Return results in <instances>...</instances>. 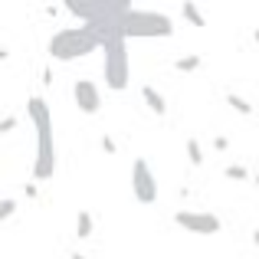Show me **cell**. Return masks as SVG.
Returning a JSON list of instances; mask_svg holds the SVG:
<instances>
[{
    "label": "cell",
    "instance_id": "7",
    "mask_svg": "<svg viewBox=\"0 0 259 259\" xmlns=\"http://www.w3.org/2000/svg\"><path fill=\"white\" fill-rule=\"evenodd\" d=\"M72 102L79 105V112L95 115V112L102 108V92H99V85H95L92 79H79V82L72 85Z\"/></svg>",
    "mask_w": 259,
    "mask_h": 259
},
{
    "label": "cell",
    "instance_id": "9",
    "mask_svg": "<svg viewBox=\"0 0 259 259\" xmlns=\"http://www.w3.org/2000/svg\"><path fill=\"white\" fill-rule=\"evenodd\" d=\"M181 13H184V20H187L190 26H197V30L207 26V20H203V13H200V7H197V4H181Z\"/></svg>",
    "mask_w": 259,
    "mask_h": 259
},
{
    "label": "cell",
    "instance_id": "4",
    "mask_svg": "<svg viewBox=\"0 0 259 259\" xmlns=\"http://www.w3.org/2000/svg\"><path fill=\"white\" fill-rule=\"evenodd\" d=\"M105 66H102V72H105V85L112 89V92H121V89H128V79H132V66H128V50H125V39H112V43H105Z\"/></svg>",
    "mask_w": 259,
    "mask_h": 259
},
{
    "label": "cell",
    "instance_id": "11",
    "mask_svg": "<svg viewBox=\"0 0 259 259\" xmlns=\"http://www.w3.org/2000/svg\"><path fill=\"white\" fill-rule=\"evenodd\" d=\"M184 151H187V158H190V164H194V167L203 164V148H200V141H197V138L184 141Z\"/></svg>",
    "mask_w": 259,
    "mask_h": 259
},
{
    "label": "cell",
    "instance_id": "6",
    "mask_svg": "<svg viewBox=\"0 0 259 259\" xmlns=\"http://www.w3.org/2000/svg\"><path fill=\"white\" fill-rule=\"evenodd\" d=\"M132 194L138 197V203L158 200V177H154L151 164L145 158H135V164H132Z\"/></svg>",
    "mask_w": 259,
    "mask_h": 259
},
{
    "label": "cell",
    "instance_id": "2",
    "mask_svg": "<svg viewBox=\"0 0 259 259\" xmlns=\"http://www.w3.org/2000/svg\"><path fill=\"white\" fill-rule=\"evenodd\" d=\"M53 59H82V56H92L95 50H105V36H102L95 26H69V30H59L50 36L46 43Z\"/></svg>",
    "mask_w": 259,
    "mask_h": 259
},
{
    "label": "cell",
    "instance_id": "15",
    "mask_svg": "<svg viewBox=\"0 0 259 259\" xmlns=\"http://www.w3.org/2000/svg\"><path fill=\"white\" fill-rule=\"evenodd\" d=\"M13 213H17V200H10V197H7V200H4V203H0V220H4V223H7V220H10V217H13Z\"/></svg>",
    "mask_w": 259,
    "mask_h": 259
},
{
    "label": "cell",
    "instance_id": "5",
    "mask_svg": "<svg viewBox=\"0 0 259 259\" xmlns=\"http://www.w3.org/2000/svg\"><path fill=\"white\" fill-rule=\"evenodd\" d=\"M174 223L187 233H197V236H213L223 230L220 217L217 213H207V210H177L174 213Z\"/></svg>",
    "mask_w": 259,
    "mask_h": 259
},
{
    "label": "cell",
    "instance_id": "8",
    "mask_svg": "<svg viewBox=\"0 0 259 259\" xmlns=\"http://www.w3.org/2000/svg\"><path fill=\"white\" fill-rule=\"evenodd\" d=\"M141 99H145V105L151 108V112L158 115V118H161V115L167 112V102L161 99V92H158V89H154V85H145V89H141Z\"/></svg>",
    "mask_w": 259,
    "mask_h": 259
},
{
    "label": "cell",
    "instance_id": "21",
    "mask_svg": "<svg viewBox=\"0 0 259 259\" xmlns=\"http://www.w3.org/2000/svg\"><path fill=\"white\" fill-rule=\"evenodd\" d=\"M253 36H256V43H259V30H256V33H253Z\"/></svg>",
    "mask_w": 259,
    "mask_h": 259
},
{
    "label": "cell",
    "instance_id": "3",
    "mask_svg": "<svg viewBox=\"0 0 259 259\" xmlns=\"http://www.w3.org/2000/svg\"><path fill=\"white\" fill-rule=\"evenodd\" d=\"M121 30H125V39H164L174 33V23L171 17H164V13H154V10H132L125 17V23H121Z\"/></svg>",
    "mask_w": 259,
    "mask_h": 259
},
{
    "label": "cell",
    "instance_id": "13",
    "mask_svg": "<svg viewBox=\"0 0 259 259\" xmlns=\"http://www.w3.org/2000/svg\"><path fill=\"white\" fill-rule=\"evenodd\" d=\"M200 63H203V59H200V56L194 53V56H181V59L174 63V69H177V72H194V69H197Z\"/></svg>",
    "mask_w": 259,
    "mask_h": 259
},
{
    "label": "cell",
    "instance_id": "17",
    "mask_svg": "<svg viewBox=\"0 0 259 259\" xmlns=\"http://www.w3.org/2000/svg\"><path fill=\"white\" fill-rule=\"evenodd\" d=\"M213 148H217V151H227V148H230V141L220 135V138H213Z\"/></svg>",
    "mask_w": 259,
    "mask_h": 259
},
{
    "label": "cell",
    "instance_id": "14",
    "mask_svg": "<svg viewBox=\"0 0 259 259\" xmlns=\"http://www.w3.org/2000/svg\"><path fill=\"white\" fill-rule=\"evenodd\" d=\"M223 174H227L230 181H249V171H246L243 164H230V167H227Z\"/></svg>",
    "mask_w": 259,
    "mask_h": 259
},
{
    "label": "cell",
    "instance_id": "18",
    "mask_svg": "<svg viewBox=\"0 0 259 259\" xmlns=\"http://www.w3.org/2000/svg\"><path fill=\"white\" fill-rule=\"evenodd\" d=\"M13 128H17V118H7V121H4V125H0V132H4V135H7V132H13Z\"/></svg>",
    "mask_w": 259,
    "mask_h": 259
},
{
    "label": "cell",
    "instance_id": "12",
    "mask_svg": "<svg viewBox=\"0 0 259 259\" xmlns=\"http://www.w3.org/2000/svg\"><path fill=\"white\" fill-rule=\"evenodd\" d=\"M227 105H230V108H236L240 115H253V105H249L243 95H236V92H227Z\"/></svg>",
    "mask_w": 259,
    "mask_h": 259
},
{
    "label": "cell",
    "instance_id": "10",
    "mask_svg": "<svg viewBox=\"0 0 259 259\" xmlns=\"http://www.w3.org/2000/svg\"><path fill=\"white\" fill-rule=\"evenodd\" d=\"M92 213H89V210H79V217H76V236L79 240H89V236H92Z\"/></svg>",
    "mask_w": 259,
    "mask_h": 259
},
{
    "label": "cell",
    "instance_id": "1",
    "mask_svg": "<svg viewBox=\"0 0 259 259\" xmlns=\"http://www.w3.org/2000/svg\"><path fill=\"white\" fill-rule=\"evenodd\" d=\"M26 115H30L33 128H36V158H33V177L36 181H50L56 174V145H53V112L39 95L26 102Z\"/></svg>",
    "mask_w": 259,
    "mask_h": 259
},
{
    "label": "cell",
    "instance_id": "19",
    "mask_svg": "<svg viewBox=\"0 0 259 259\" xmlns=\"http://www.w3.org/2000/svg\"><path fill=\"white\" fill-rule=\"evenodd\" d=\"M253 243H256V246H259V230H253Z\"/></svg>",
    "mask_w": 259,
    "mask_h": 259
},
{
    "label": "cell",
    "instance_id": "16",
    "mask_svg": "<svg viewBox=\"0 0 259 259\" xmlns=\"http://www.w3.org/2000/svg\"><path fill=\"white\" fill-rule=\"evenodd\" d=\"M102 151H105V154H115V151H118V145H115V141L105 135V138H102Z\"/></svg>",
    "mask_w": 259,
    "mask_h": 259
},
{
    "label": "cell",
    "instance_id": "20",
    "mask_svg": "<svg viewBox=\"0 0 259 259\" xmlns=\"http://www.w3.org/2000/svg\"><path fill=\"white\" fill-rule=\"evenodd\" d=\"M72 259H89V256H82V253H72Z\"/></svg>",
    "mask_w": 259,
    "mask_h": 259
}]
</instances>
